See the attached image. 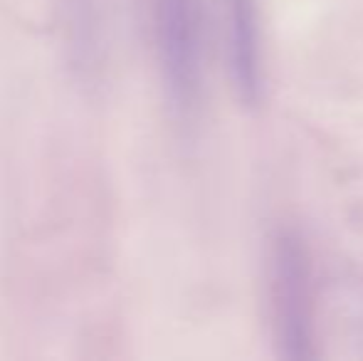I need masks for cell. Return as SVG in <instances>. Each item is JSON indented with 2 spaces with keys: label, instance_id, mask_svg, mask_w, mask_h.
I'll return each instance as SVG.
<instances>
[{
  "label": "cell",
  "instance_id": "3957f363",
  "mask_svg": "<svg viewBox=\"0 0 363 361\" xmlns=\"http://www.w3.org/2000/svg\"><path fill=\"white\" fill-rule=\"evenodd\" d=\"M230 74L240 101L255 106L264 89L262 45H259L257 0H225Z\"/></svg>",
  "mask_w": 363,
  "mask_h": 361
},
{
  "label": "cell",
  "instance_id": "277c9868",
  "mask_svg": "<svg viewBox=\"0 0 363 361\" xmlns=\"http://www.w3.org/2000/svg\"><path fill=\"white\" fill-rule=\"evenodd\" d=\"M69 23H72V48H77V60L91 62V50L96 48L94 15H91V0H69Z\"/></svg>",
  "mask_w": 363,
  "mask_h": 361
},
{
  "label": "cell",
  "instance_id": "6da1fadb",
  "mask_svg": "<svg viewBox=\"0 0 363 361\" xmlns=\"http://www.w3.org/2000/svg\"><path fill=\"white\" fill-rule=\"evenodd\" d=\"M158 67L168 101L181 116L201 104L206 77L203 0H151Z\"/></svg>",
  "mask_w": 363,
  "mask_h": 361
},
{
  "label": "cell",
  "instance_id": "7a4b0ae2",
  "mask_svg": "<svg viewBox=\"0 0 363 361\" xmlns=\"http://www.w3.org/2000/svg\"><path fill=\"white\" fill-rule=\"evenodd\" d=\"M269 307L279 352L287 359L314 357V270L304 240L289 231L269 250Z\"/></svg>",
  "mask_w": 363,
  "mask_h": 361
}]
</instances>
